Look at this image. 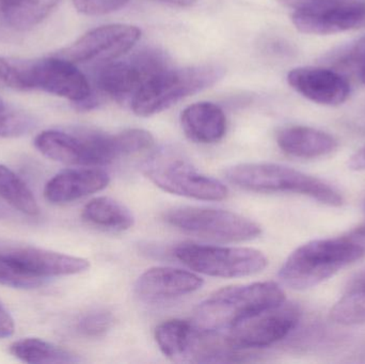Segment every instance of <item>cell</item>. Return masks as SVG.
<instances>
[{
	"instance_id": "obj_11",
	"label": "cell",
	"mask_w": 365,
	"mask_h": 364,
	"mask_svg": "<svg viewBox=\"0 0 365 364\" xmlns=\"http://www.w3.org/2000/svg\"><path fill=\"white\" fill-rule=\"evenodd\" d=\"M294 11L292 21L308 34H332L365 28V0H279Z\"/></svg>"
},
{
	"instance_id": "obj_12",
	"label": "cell",
	"mask_w": 365,
	"mask_h": 364,
	"mask_svg": "<svg viewBox=\"0 0 365 364\" xmlns=\"http://www.w3.org/2000/svg\"><path fill=\"white\" fill-rule=\"evenodd\" d=\"M302 318L296 303H281L234 327L225 336V344L233 350H255L278 343L295 331Z\"/></svg>"
},
{
	"instance_id": "obj_26",
	"label": "cell",
	"mask_w": 365,
	"mask_h": 364,
	"mask_svg": "<svg viewBox=\"0 0 365 364\" xmlns=\"http://www.w3.org/2000/svg\"><path fill=\"white\" fill-rule=\"evenodd\" d=\"M115 318L108 310L98 309L88 312L77 323V331L83 337L101 338L113 327Z\"/></svg>"
},
{
	"instance_id": "obj_38",
	"label": "cell",
	"mask_w": 365,
	"mask_h": 364,
	"mask_svg": "<svg viewBox=\"0 0 365 364\" xmlns=\"http://www.w3.org/2000/svg\"><path fill=\"white\" fill-rule=\"evenodd\" d=\"M2 4H4V0H0V12H1Z\"/></svg>"
},
{
	"instance_id": "obj_7",
	"label": "cell",
	"mask_w": 365,
	"mask_h": 364,
	"mask_svg": "<svg viewBox=\"0 0 365 364\" xmlns=\"http://www.w3.org/2000/svg\"><path fill=\"white\" fill-rule=\"evenodd\" d=\"M165 222L200 239L221 243H240L261 235V227L240 214L210 207H181L169 209Z\"/></svg>"
},
{
	"instance_id": "obj_22",
	"label": "cell",
	"mask_w": 365,
	"mask_h": 364,
	"mask_svg": "<svg viewBox=\"0 0 365 364\" xmlns=\"http://www.w3.org/2000/svg\"><path fill=\"white\" fill-rule=\"evenodd\" d=\"M10 353L30 364L78 363L81 359L66 348L36 338L19 340L10 346Z\"/></svg>"
},
{
	"instance_id": "obj_21",
	"label": "cell",
	"mask_w": 365,
	"mask_h": 364,
	"mask_svg": "<svg viewBox=\"0 0 365 364\" xmlns=\"http://www.w3.org/2000/svg\"><path fill=\"white\" fill-rule=\"evenodd\" d=\"M81 216L88 224L111 232H123L134 224L130 209L108 197L92 199L83 207Z\"/></svg>"
},
{
	"instance_id": "obj_31",
	"label": "cell",
	"mask_w": 365,
	"mask_h": 364,
	"mask_svg": "<svg viewBox=\"0 0 365 364\" xmlns=\"http://www.w3.org/2000/svg\"><path fill=\"white\" fill-rule=\"evenodd\" d=\"M14 333V322L10 314L0 306V339L11 337Z\"/></svg>"
},
{
	"instance_id": "obj_34",
	"label": "cell",
	"mask_w": 365,
	"mask_h": 364,
	"mask_svg": "<svg viewBox=\"0 0 365 364\" xmlns=\"http://www.w3.org/2000/svg\"><path fill=\"white\" fill-rule=\"evenodd\" d=\"M158 1L165 2V4H173L178 6H189L195 4L197 0H158Z\"/></svg>"
},
{
	"instance_id": "obj_16",
	"label": "cell",
	"mask_w": 365,
	"mask_h": 364,
	"mask_svg": "<svg viewBox=\"0 0 365 364\" xmlns=\"http://www.w3.org/2000/svg\"><path fill=\"white\" fill-rule=\"evenodd\" d=\"M110 183L108 173L102 169H66L47 182L44 196L55 204L73 202L105 189Z\"/></svg>"
},
{
	"instance_id": "obj_3",
	"label": "cell",
	"mask_w": 365,
	"mask_h": 364,
	"mask_svg": "<svg viewBox=\"0 0 365 364\" xmlns=\"http://www.w3.org/2000/svg\"><path fill=\"white\" fill-rule=\"evenodd\" d=\"M225 177L236 187L248 192L302 194L334 207L344 203L341 192L327 182L282 165H236L225 171Z\"/></svg>"
},
{
	"instance_id": "obj_29",
	"label": "cell",
	"mask_w": 365,
	"mask_h": 364,
	"mask_svg": "<svg viewBox=\"0 0 365 364\" xmlns=\"http://www.w3.org/2000/svg\"><path fill=\"white\" fill-rule=\"evenodd\" d=\"M130 2V0H73L77 11L86 15L108 14L120 10Z\"/></svg>"
},
{
	"instance_id": "obj_25",
	"label": "cell",
	"mask_w": 365,
	"mask_h": 364,
	"mask_svg": "<svg viewBox=\"0 0 365 364\" xmlns=\"http://www.w3.org/2000/svg\"><path fill=\"white\" fill-rule=\"evenodd\" d=\"M47 279L36 277L21 269L8 254L6 248L0 247V284L9 288H40L46 284Z\"/></svg>"
},
{
	"instance_id": "obj_1",
	"label": "cell",
	"mask_w": 365,
	"mask_h": 364,
	"mask_svg": "<svg viewBox=\"0 0 365 364\" xmlns=\"http://www.w3.org/2000/svg\"><path fill=\"white\" fill-rule=\"evenodd\" d=\"M364 256L365 228L343 236L315 239L289 254L279 271V279L292 290H308Z\"/></svg>"
},
{
	"instance_id": "obj_23",
	"label": "cell",
	"mask_w": 365,
	"mask_h": 364,
	"mask_svg": "<svg viewBox=\"0 0 365 364\" xmlns=\"http://www.w3.org/2000/svg\"><path fill=\"white\" fill-rule=\"evenodd\" d=\"M61 0H4L1 13L11 27L25 30L44 21Z\"/></svg>"
},
{
	"instance_id": "obj_9",
	"label": "cell",
	"mask_w": 365,
	"mask_h": 364,
	"mask_svg": "<svg viewBox=\"0 0 365 364\" xmlns=\"http://www.w3.org/2000/svg\"><path fill=\"white\" fill-rule=\"evenodd\" d=\"M42 90L68 98L87 108L92 96L86 75L73 62L53 56L31 62H19V89Z\"/></svg>"
},
{
	"instance_id": "obj_13",
	"label": "cell",
	"mask_w": 365,
	"mask_h": 364,
	"mask_svg": "<svg viewBox=\"0 0 365 364\" xmlns=\"http://www.w3.org/2000/svg\"><path fill=\"white\" fill-rule=\"evenodd\" d=\"M140 36L141 30L136 26L126 24L101 26L90 30L56 56L73 63L113 61L130 51Z\"/></svg>"
},
{
	"instance_id": "obj_20",
	"label": "cell",
	"mask_w": 365,
	"mask_h": 364,
	"mask_svg": "<svg viewBox=\"0 0 365 364\" xmlns=\"http://www.w3.org/2000/svg\"><path fill=\"white\" fill-rule=\"evenodd\" d=\"M202 333L193 323L168 320L155 329V341L163 354L175 361H192Z\"/></svg>"
},
{
	"instance_id": "obj_6",
	"label": "cell",
	"mask_w": 365,
	"mask_h": 364,
	"mask_svg": "<svg viewBox=\"0 0 365 364\" xmlns=\"http://www.w3.org/2000/svg\"><path fill=\"white\" fill-rule=\"evenodd\" d=\"M34 147L51 160L78 166H104L122 157L117 134L90 128L45 130L34 139Z\"/></svg>"
},
{
	"instance_id": "obj_24",
	"label": "cell",
	"mask_w": 365,
	"mask_h": 364,
	"mask_svg": "<svg viewBox=\"0 0 365 364\" xmlns=\"http://www.w3.org/2000/svg\"><path fill=\"white\" fill-rule=\"evenodd\" d=\"M0 199L26 215L38 214V203L25 182L12 170L0 165Z\"/></svg>"
},
{
	"instance_id": "obj_27",
	"label": "cell",
	"mask_w": 365,
	"mask_h": 364,
	"mask_svg": "<svg viewBox=\"0 0 365 364\" xmlns=\"http://www.w3.org/2000/svg\"><path fill=\"white\" fill-rule=\"evenodd\" d=\"M328 63L344 70H356L365 66V36L349 46L343 47L327 59Z\"/></svg>"
},
{
	"instance_id": "obj_15",
	"label": "cell",
	"mask_w": 365,
	"mask_h": 364,
	"mask_svg": "<svg viewBox=\"0 0 365 364\" xmlns=\"http://www.w3.org/2000/svg\"><path fill=\"white\" fill-rule=\"evenodd\" d=\"M204 281L197 274L175 267H153L137 280L135 293L147 303H162L197 292Z\"/></svg>"
},
{
	"instance_id": "obj_35",
	"label": "cell",
	"mask_w": 365,
	"mask_h": 364,
	"mask_svg": "<svg viewBox=\"0 0 365 364\" xmlns=\"http://www.w3.org/2000/svg\"><path fill=\"white\" fill-rule=\"evenodd\" d=\"M8 215V209H6V205L0 201V218L6 217Z\"/></svg>"
},
{
	"instance_id": "obj_18",
	"label": "cell",
	"mask_w": 365,
	"mask_h": 364,
	"mask_svg": "<svg viewBox=\"0 0 365 364\" xmlns=\"http://www.w3.org/2000/svg\"><path fill=\"white\" fill-rule=\"evenodd\" d=\"M181 124L185 135L202 145L218 142L227 132L225 113L212 103H195L187 107L182 113Z\"/></svg>"
},
{
	"instance_id": "obj_37",
	"label": "cell",
	"mask_w": 365,
	"mask_h": 364,
	"mask_svg": "<svg viewBox=\"0 0 365 364\" xmlns=\"http://www.w3.org/2000/svg\"><path fill=\"white\" fill-rule=\"evenodd\" d=\"M4 104L2 102L1 98H0V113H4Z\"/></svg>"
},
{
	"instance_id": "obj_2",
	"label": "cell",
	"mask_w": 365,
	"mask_h": 364,
	"mask_svg": "<svg viewBox=\"0 0 365 364\" xmlns=\"http://www.w3.org/2000/svg\"><path fill=\"white\" fill-rule=\"evenodd\" d=\"M285 301L282 288L272 281L229 286L197 307L193 324L204 333L225 336L244 321Z\"/></svg>"
},
{
	"instance_id": "obj_19",
	"label": "cell",
	"mask_w": 365,
	"mask_h": 364,
	"mask_svg": "<svg viewBox=\"0 0 365 364\" xmlns=\"http://www.w3.org/2000/svg\"><path fill=\"white\" fill-rule=\"evenodd\" d=\"M279 147L293 157H323L332 153L338 147V141L334 136L308 126H289L277 134Z\"/></svg>"
},
{
	"instance_id": "obj_4",
	"label": "cell",
	"mask_w": 365,
	"mask_h": 364,
	"mask_svg": "<svg viewBox=\"0 0 365 364\" xmlns=\"http://www.w3.org/2000/svg\"><path fill=\"white\" fill-rule=\"evenodd\" d=\"M225 68L218 64H201L188 68L171 66L150 79L130 100V108L139 117H150L178 102L218 83Z\"/></svg>"
},
{
	"instance_id": "obj_28",
	"label": "cell",
	"mask_w": 365,
	"mask_h": 364,
	"mask_svg": "<svg viewBox=\"0 0 365 364\" xmlns=\"http://www.w3.org/2000/svg\"><path fill=\"white\" fill-rule=\"evenodd\" d=\"M34 121L23 113H0V139L19 137L29 132Z\"/></svg>"
},
{
	"instance_id": "obj_36",
	"label": "cell",
	"mask_w": 365,
	"mask_h": 364,
	"mask_svg": "<svg viewBox=\"0 0 365 364\" xmlns=\"http://www.w3.org/2000/svg\"><path fill=\"white\" fill-rule=\"evenodd\" d=\"M360 75H361L362 81H364L365 85V66L362 68V70L360 71Z\"/></svg>"
},
{
	"instance_id": "obj_14",
	"label": "cell",
	"mask_w": 365,
	"mask_h": 364,
	"mask_svg": "<svg viewBox=\"0 0 365 364\" xmlns=\"http://www.w3.org/2000/svg\"><path fill=\"white\" fill-rule=\"evenodd\" d=\"M287 81L298 93L317 104L336 106L343 104L351 94L349 79L331 68H294L287 75Z\"/></svg>"
},
{
	"instance_id": "obj_32",
	"label": "cell",
	"mask_w": 365,
	"mask_h": 364,
	"mask_svg": "<svg viewBox=\"0 0 365 364\" xmlns=\"http://www.w3.org/2000/svg\"><path fill=\"white\" fill-rule=\"evenodd\" d=\"M349 167L351 170H365V145L351 156V160H349Z\"/></svg>"
},
{
	"instance_id": "obj_10",
	"label": "cell",
	"mask_w": 365,
	"mask_h": 364,
	"mask_svg": "<svg viewBox=\"0 0 365 364\" xmlns=\"http://www.w3.org/2000/svg\"><path fill=\"white\" fill-rule=\"evenodd\" d=\"M169 66L170 62L163 51L143 49L128 59L107 61L101 66L96 75V88L117 102L130 103L150 79Z\"/></svg>"
},
{
	"instance_id": "obj_5",
	"label": "cell",
	"mask_w": 365,
	"mask_h": 364,
	"mask_svg": "<svg viewBox=\"0 0 365 364\" xmlns=\"http://www.w3.org/2000/svg\"><path fill=\"white\" fill-rule=\"evenodd\" d=\"M143 171L160 189L177 196L221 201L229 194L222 182L200 172L181 152L169 147L150 154L143 164Z\"/></svg>"
},
{
	"instance_id": "obj_33",
	"label": "cell",
	"mask_w": 365,
	"mask_h": 364,
	"mask_svg": "<svg viewBox=\"0 0 365 364\" xmlns=\"http://www.w3.org/2000/svg\"><path fill=\"white\" fill-rule=\"evenodd\" d=\"M347 288H365V269L364 271H360L359 274H357L355 277L351 278Z\"/></svg>"
},
{
	"instance_id": "obj_8",
	"label": "cell",
	"mask_w": 365,
	"mask_h": 364,
	"mask_svg": "<svg viewBox=\"0 0 365 364\" xmlns=\"http://www.w3.org/2000/svg\"><path fill=\"white\" fill-rule=\"evenodd\" d=\"M173 254L191 271L210 277H248L261 273L268 264L267 258L252 248L185 244Z\"/></svg>"
},
{
	"instance_id": "obj_17",
	"label": "cell",
	"mask_w": 365,
	"mask_h": 364,
	"mask_svg": "<svg viewBox=\"0 0 365 364\" xmlns=\"http://www.w3.org/2000/svg\"><path fill=\"white\" fill-rule=\"evenodd\" d=\"M8 256L31 275L48 279L58 276L77 275L88 271L89 261L36 247L6 248Z\"/></svg>"
},
{
	"instance_id": "obj_30",
	"label": "cell",
	"mask_w": 365,
	"mask_h": 364,
	"mask_svg": "<svg viewBox=\"0 0 365 364\" xmlns=\"http://www.w3.org/2000/svg\"><path fill=\"white\" fill-rule=\"evenodd\" d=\"M19 85V62L0 58V87L17 89Z\"/></svg>"
}]
</instances>
